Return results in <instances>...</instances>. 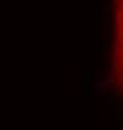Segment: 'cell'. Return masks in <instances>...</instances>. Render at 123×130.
Listing matches in <instances>:
<instances>
[{
    "label": "cell",
    "instance_id": "6da1fadb",
    "mask_svg": "<svg viewBox=\"0 0 123 130\" xmlns=\"http://www.w3.org/2000/svg\"><path fill=\"white\" fill-rule=\"evenodd\" d=\"M114 9V47H113V77L123 93V0H113Z\"/></svg>",
    "mask_w": 123,
    "mask_h": 130
}]
</instances>
